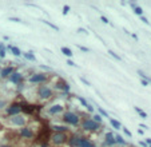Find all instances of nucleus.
<instances>
[{"label":"nucleus","mask_w":151,"mask_h":147,"mask_svg":"<svg viewBox=\"0 0 151 147\" xmlns=\"http://www.w3.org/2000/svg\"><path fill=\"white\" fill-rule=\"evenodd\" d=\"M11 123L15 126H24V123H26V119L22 117V115H15V117L11 118Z\"/></svg>","instance_id":"nucleus-8"},{"label":"nucleus","mask_w":151,"mask_h":147,"mask_svg":"<svg viewBox=\"0 0 151 147\" xmlns=\"http://www.w3.org/2000/svg\"><path fill=\"white\" fill-rule=\"evenodd\" d=\"M138 134H140V135H143V130H140V128H139V130H138Z\"/></svg>","instance_id":"nucleus-44"},{"label":"nucleus","mask_w":151,"mask_h":147,"mask_svg":"<svg viewBox=\"0 0 151 147\" xmlns=\"http://www.w3.org/2000/svg\"><path fill=\"white\" fill-rule=\"evenodd\" d=\"M122 130L125 131V134L127 135V136H130V138H131V136H133V134H131V131H130V130H127V128H126V127H123V128H122Z\"/></svg>","instance_id":"nucleus-30"},{"label":"nucleus","mask_w":151,"mask_h":147,"mask_svg":"<svg viewBox=\"0 0 151 147\" xmlns=\"http://www.w3.org/2000/svg\"><path fill=\"white\" fill-rule=\"evenodd\" d=\"M150 147H151V144H150Z\"/></svg>","instance_id":"nucleus-46"},{"label":"nucleus","mask_w":151,"mask_h":147,"mask_svg":"<svg viewBox=\"0 0 151 147\" xmlns=\"http://www.w3.org/2000/svg\"><path fill=\"white\" fill-rule=\"evenodd\" d=\"M70 144L72 147H95L92 142H90L88 139L86 138H80V136H74L70 140Z\"/></svg>","instance_id":"nucleus-1"},{"label":"nucleus","mask_w":151,"mask_h":147,"mask_svg":"<svg viewBox=\"0 0 151 147\" xmlns=\"http://www.w3.org/2000/svg\"><path fill=\"white\" fill-rule=\"evenodd\" d=\"M83 128L84 130H90V131H95V130H98V123H95L92 119H86L83 122Z\"/></svg>","instance_id":"nucleus-5"},{"label":"nucleus","mask_w":151,"mask_h":147,"mask_svg":"<svg viewBox=\"0 0 151 147\" xmlns=\"http://www.w3.org/2000/svg\"><path fill=\"white\" fill-rule=\"evenodd\" d=\"M140 20H142L144 24H150V22L147 20V17H144V16H140Z\"/></svg>","instance_id":"nucleus-34"},{"label":"nucleus","mask_w":151,"mask_h":147,"mask_svg":"<svg viewBox=\"0 0 151 147\" xmlns=\"http://www.w3.org/2000/svg\"><path fill=\"white\" fill-rule=\"evenodd\" d=\"M134 12L136 13L138 16H142V15H143V9L140 8V7H135V8H134Z\"/></svg>","instance_id":"nucleus-25"},{"label":"nucleus","mask_w":151,"mask_h":147,"mask_svg":"<svg viewBox=\"0 0 151 147\" xmlns=\"http://www.w3.org/2000/svg\"><path fill=\"white\" fill-rule=\"evenodd\" d=\"M13 72V67H5V68H3L1 70V76L3 78H5V76H8V75H11V74Z\"/></svg>","instance_id":"nucleus-14"},{"label":"nucleus","mask_w":151,"mask_h":147,"mask_svg":"<svg viewBox=\"0 0 151 147\" xmlns=\"http://www.w3.org/2000/svg\"><path fill=\"white\" fill-rule=\"evenodd\" d=\"M42 68H43V70H51L49 67H47V66H42Z\"/></svg>","instance_id":"nucleus-42"},{"label":"nucleus","mask_w":151,"mask_h":147,"mask_svg":"<svg viewBox=\"0 0 151 147\" xmlns=\"http://www.w3.org/2000/svg\"><path fill=\"white\" fill-rule=\"evenodd\" d=\"M76 99L79 100L80 103L83 104V106H84V107H87V106H88V103H87V102H86L84 99H83V98H82V96H76Z\"/></svg>","instance_id":"nucleus-27"},{"label":"nucleus","mask_w":151,"mask_h":147,"mask_svg":"<svg viewBox=\"0 0 151 147\" xmlns=\"http://www.w3.org/2000/svg\"><path fill=\"white\" fill-rule=\"evenodd\" d=\"M5 104H7V102H5V100H1V99H0V110H1V108H4Z\"/></svg>","instance_id":"nucleus-33"},{"label":"nucleus","mask_w":151,"mask_h":147,"mask_svg":"<svg viewBox=\"0 0 151 147\" xmlns=\"http://www.w3.org/2000/svg\"><path fill=\"white\" fill-rule=\"evenodd\" d=\"M52 130L55 131V132H66L67 131V127H64V126H52Z\"/></svg>","instance_id":"nucleus-17"},{"label":"nucleus","mask_w":151,"mask_h":147,"mask_svg":"<svg viewBox=\"0 0 151 147\" xmlns=\"http://www.w3.org/2000/svg\"><path fill=\"white\" fill-rule=\"evenodd\" d=\"M20 135L24 136V138H32V136H34V132H32L28 127H24V128L20 130Z\"/></svg>","instance_id":"nucleus-13"},{"label":"nucleus","mask_w":151,"mask_h":147,"mask_svg":"<svg viewBox=\"0 0 151 147\" xmlns=\"http://www.w3.org/2000/svg\"><path fill=\"white\" fill-rule=\"evenodd\" d=\"M38 94H39V96L42 99H48V98H51V95H52V90L47 86H42L39 88V91H38Z\"/></svg>","instance_id":"nucleus-4"},{"label":"nucleus","mask_w":151,"mask_h":147,"mask_svg":"<svg viewBox=\"0 0 151 147\" xmlns=\"http://www.w3.org/2000/svg\"><path fill=\"white\" fill-rule=\"evenodd\" d=\"M0 147H9V146H0Z\"/></svg>","instance_id":"nucleus-45"},{"label":"nucleus","mask_w":151,"mask_h":147,"mask_svg":"<svg viewBox=\"0 0 151 147\" xmlns=\"http://www.w3.org/2000/svg\"><path fill=\"white\" fill-rule=\"evenodd\" d=\"M70 12V5H64V7H63V11H62V13L63 15H64V16H66L67 13Z\"/></svg>","instance_id":"nucleus-28"},{"label":"nucleus","mask_w":151,"mask_h":147,"mask_svg":"<svg viewBox=\"0 0 151 147\" xmlns=\"http://www.w3.org/2000/svg\"><path fill=\"white\" fill-rule=\"evenodd\" d=\"M140 128H146V130H148V127H147L146 124H140Z\"/></svg>","instance_id":"nucleus-41"},{"label":"nucleus","mask_w":151,"mask_h":147,"mask_svg":"<svg viewBox=\"0 0 151 147\" xmlns=\"http://www.w3.org/2000/svg\"><path fill=\"white\" fill-rule=\"evenodd\" d=\"M108 54H110V55H111V56L112 58H115V59H116V60H122V58H120L119 56V55H116V54H115V52H114V51H111V50H108Z\"/></svg>","instance_id":"nucleus-24"},{"label":"nucleus","mask_w":151,"mask_h":147,"mask_svg":"<svg viewBox=\"0 0 151 147\" xmlns=\"http://www.w3.org/2000/svg\"><path fill=\"white\" fill-rule=\"evenodd\" d=\"M23 56L26 58V59H28V60H31V62H35L36 60L35 55H34L32 52H24V54H23Z\"/></svg>","instance_id":"nucleus-19"},{"label":"nucleus","mask_w":151,"mask_h":147,"mask_svg":"<svg viewBox=\"0 0 151 147\" xmlns=\"http://www.w3.org/2000/svg\"><path fill=\"white\" fill-rule=\"evenodd\" d=\"M47 80V76H45L44 74H35V75H32L31 78H30V82L31 83H43Z\"/></svg>","instance_id":"nucleus-7"},{"label":"nucleus","mask_w":151,"mask_h":147,"mask_svg":"<svg viewBox=\"0 0 151 147\" xmlns=\"http://www.w3.org/2000/svg\"><path fill=\"white\" fill-rule=\"evenodd\" d=\"M63 111V106L62 104H53V106H51L48 110V113L49 114H59V113H62Z\"/></svg>","instance_id":"nucleus-12"},{"label":"nucleus","mask_w":151,"mask_h":147,"mask_svg":"<svg viewBox=\"0 0 151 147\" xmlns=\"http://www.w3.org/2000/svg\"><path fill=\"white\" fill-rule=\"evenodd\" d=\"M9 22H15V23H24L22 20V19H19V17H8ZM24 24H27V23H24Z\"/></svg>","instance_id":"nucleus-26"},{"label":"nucleus","mask_w":151,"mask_h":147,"mask_svg":"<svg viewBox=\"0 0 151 147\" xmlns=\"http://www.w3.org/2000/svg\"><path fill=\"white\" fill-rule=\"evenodd\" d=\"M67 64H68V66H71V67H78V66H76L75 63H74V62L71 60V59H68V60H67Z\"/></svg>","instance_id":"nucleus-31"},{"label":"nucleus","mask_w":151,"mask_h":147,"mask_svg":"<svg viewBox=\"0 0 151 147\" xmlns=\"http://www.w3.org/2000/svg\"><path fill=\"white\" fill-rule=\"evenodd\" d=\"M55 88H58V90H63V91H66V92H68V91H70V84H68L66 80H59V82H56V84H55Z\"/></svg>","instance_id":"nucleus-9"},{"label":"nucleus","mask_w":151,"mask_h":147,"mask_svg":"<svg viewBox=\"0 0 151 147\" xmlns=\"http://www.w3.org/2000/svg\"><path fill=\"white\" fill-rule=\"evenodd\" d=\"M8 48L12 51V54L15 56H20V55H22V51H20L18 47H15V46H8Z\"/></svg>","instance_id":"nucleus-18"},{"label":"nucleus","mask_w":151,"mask_h":147,"mask_svg":"<svg viewBox=\"0 0 151 147\" xmlns=\"http://www.w3.org/2000/svg\"><path fill=\"white\" fill-rule=\"evenodd\" d=\"M80 80H82V82L84 83L86 86H90V82H87V80H86V79H84V78H80Z\"/></svg>","instance_id":"nucleus-37"},{"label":"nucleus","mask_w":151,"mask_h":147,"mask_svg":"<svg viewBox=\"0 0 151 147\" xmlns=\"http://www.w3.org/2000/svg\"><path fill=\"white\" fill-rule=\"evenodd\" d=\"M62 54L64 55V56H67V58H71L72 55H74V54H72V51L68 47H62Z\"/></svg>","instance_id":"nucleus-16"},{"label":"nucleus","mask_w":151,"mask_h":147,"mask_svg":"<svg viewBox=\"0 0 151 147\" xmlns=\"http://www.w3.org/2000/svg\"><path fill=\"white\" fill-rule=\"evenodd\" d=\"M106 140H104V146H112V144H115V136L112 132H107L106 134Z\"/></svg>","instance_id":"nucleus-10"},{"label":"nucleus","mask_w":151,"mask_h":147,"mask_svg":"<svg viewBox=\"0 0 151 147\" xmlns=\"http://www.w3.org/2000/svg\"><path fill=\"white\" fill-rule=\"evenodd\" d=\"M86 108L88 110L90 113H94V107H92V106H91V104H88V106H87V107H86Z\"/></svg>","instance_id":"nucleus-35"},{"label":"nucleus","mask_w":151,"mask_h":147,"mask_svg":"<svg viewBox=\"0 0 151 147\" xmlns=\"http://www.w3.org/2000/svg\"><path fill=\"white\" fill-rule=\"evenodd\" d=\"M78 32H82V34H88V32H87V30H83V28H79V30H78Z\"/></svg>","instance_id":"nucleus-38"},{"label":"nucleus","mask_w":151,"mask_h":147,"mask_svg":"<svg viewBox=\"0 0 151 147\" xmlns=\"http://www.w3.org/2000/svg\"><path fill=\"white\" fill-rule=\"evenodd\" d=\"M20 111H22V104H18V103L12 104V106H11V107H8V110H7L8 115H11V117L19 115V113H20Z\"/></svg>","instance_id":"nucleus-6"},{"label":"nucleus","mask_w":151,"mask_h":147,"mask_svg":"<svg viewBox=\"0 0 151 147\" xmlns=\"http://www.w3.org/2000/svg\"><path fill=\"white\" fill-rule=\"evenodd\" d=\"M100 20H102L104 24H108V23H110V22H108V19H107L106 16H100Z\"/></svg>","instance_id":"nucleus-32"},{"label":"nucleus","mask_w":151,"mask_h":147,"mask_svg":"<svg viewBox=\"0 0 151 147\" xmlns=\"http://www.w3.org/2000/svg\"><path fill=\"white\" fill-rule=\"evenodd\" d=\"M94 122H95V123H100V122H102V115H99V114H96V115H94V119H92Z\"/></svg>","instance_id":"nucleus-23"},{"label":"nucleus","mask_w":151,"mask_h":147,"mask_svg":"<svg viewBox=\"0 0 151 147\" xmlns=\"http://www.w3.org/2000/svg\"><path fill=\"white\" fill-rule=\"evenodd\" d=\"M63 121L64 122H67V123H70V124H74V126H76L78 123H79V117L76 115V114H74V113H66L64 115H63Z\"/></svg>","instance_id":"nucleus-2"},{"label":"nucleus","mask_w":151,"mask_h":147,"mask_svg":"<svg viewBox=\"0 0 151 147\" xmlns=\"http://www.w3.org/2000/svg\"><path fill=\"white\" fill-rule=\"evenodd\" d=\"M140 83H142V86H148V82H147V80H144V79H142V80H140Z\"/></svg>","instance_id":"nucleus-36"},{"label":"nucleus","mask_w":151,"mask_h":147,"mask_svg":"<svg viewBox=\"0 0 151 147\" xmlns=\"http://www.w3.org/2000/svg\"><path fill=\"white\" fill-rule=\"evenodd\" d=\"M134 108H135V111H136V113H138L139 115H140V117L143 118V119H147V114L144 113V111H143L142 108H140V107H136V106H135Z\"/></svg>","instance_id":"nucleus-20"},{"label":"nucleus","mask_w":151,"mask_h":147,"mask_svg":"<svg viewBox=\"0 0 151 147\" xmlns=\"http://www.w3.org/2000/svg\"><path fill=\"white\" fill-rule=\"evenodd\" d=\"M146 143H147V144H151V138H147L146 139Z\"/></svg>","instance_id":"nucleus-40"},{"label":"nucleus","mask_w":151,"mask_h":147,"mask_svg":"<svg viewBox=\"0 0 151 147\" xmlns=\"http://www.w3.org/2000/svg\"><path fill=\"white\" fill-rule=\"evenodd\" d=\"M139 144H140V146H143V147H147V146H146V143H144V142H139Z\"/></svg>","instance_id":"nucleus-43"},{"label":"nucleus","mask_w":151,"mask_h":147,"mask_svg":"<svg viewBox=\"0 0 151 147\" xmlns=\"http://www.w3.org/2000/svg\"><path fill=\"white\" fill-rule=\"evenodd\" d=\"M110 124L115 128V130H119V128H122V124H120V122L115 121V119H112V118H110Z\"/></svg>","instance_id":"nucleus-15"},{"label":"nucleus","mask_w":151,"mask_h":147,"mask_svg":"<svg viewBox=\"0 0 151 147\" xmlns=\"http://www.w3.org/2000/svg\"><path fill=\"white\" fill-rule=\"evenodd\" d=\"M23 79V75L20 72H12L11 74V76H9V80L12 83H15V84H18V83L22 82Z\"/></svg>","instance_id":"nucleus-11"},{"label":"nucleus","mask_w":151,"mask_h":147,"mask_svg":"<svg viewBox=\"0 0 151 147\" xmlns=\"http://www.w3.org/2000/svg\"><path fill=\"white\" fill-rule=\"evenodd\" d=\"M115 143H120V144H126V140L123 139V136H120V135H116V136H115Z\"/></svg>","instance_id":"nucleus-22"},{"label":"nucleus","mask_w":151,"mask_h":147,"mask_svg":"<svg viewBox=\"0 0 151 147\" xmlns=\"http://www.w3.org/2000/svg\"><path fill=\"white\" fill-rule=\"evenodd\" d=\"M51 139H52V142L55 144H63L67 140V135H66V132H55L51 136Z\"/></svg>","instance_id":"nucleus-3"},{"label":"nucleus","mask_w":151,"mask_h":147,"mask_svg":"<svg viewBox=\"0 0 151 147\" xmlns=\"http://www.w3.org/2000/svg\"><path fill=\"white\" fill-rule=\"evenodd\" d=\"M43 23H44V24H47L48 27H51V28H52V30H55L56 32H59V27L58 26H55V24H52V23H49L48 20H43Z\"/></svg>","instance_id":"nucleus-21"},{"label":"nucleus","mask_w":151,"mask_h":147,"mask_svg":"<svg viewBox=\"0 0 151 147\" xmlns=\"http://www.w3.org/2000/svg\"><path fill=\"white\" fill-rule=\"evenodd\" d=\"M98 111H99V113H100V114H102L103 117H106V118H108V114H107V113H106V111H104V110H103V108H102V107H99V106H98Z\"/></svg>","instance_id":"nucleus-29"},{"label":"nucleus","mask_w":151,"mask_h":147,"mask_svg":"<svg viewBox=\"0 0 151 147\" xmlns=\"http://www.w3.org/2000/svg\"><path fill=\"white\" fill-rule=\"evenodd\" d=\"M79 48L82 50V51H84V52H87L88 51V48H86V47H82V46H79Z\"/></svg>","instance_id":"nucleus-39"}]
</instances>
